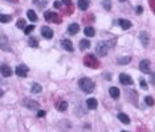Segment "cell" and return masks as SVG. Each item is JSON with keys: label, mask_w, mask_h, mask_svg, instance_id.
I'll use <instances>...</instances> for the list:
<instances>
[{"label": "cell", "mask_w": 155, "mask_h": 132, "mask_svg": "<svg viewBox=\"0 0 155 132\" xmlns=\"http://www.w3.org/2000/svg\"><path fill=\"white\" fill-rule=\"evenodd\" d=\"M0 49H1L3 52L11 50V45H9V41L5 36H1V37H0Z\"/></svg>", "instance_id": "cell-6"}, {"label": "cell", "mask_w": 155, "mask_h": 132, "mask_svg": "<svg viewBox=\"0 0 155 132\" xmlns=\"http://www.w3.org/2000/svg\"><path fill=\"white\" fill-rule=\"evenodd\" d=\"M118 23H119L121 28H122V29H125V30L130 29V28H131V25H133V24H131V21H129V20H125V19H121V20L118 21Z\"/></svg>", "instance_id": "cell-15"}, {"label": "cell", "mask_w": 155, "mask_h": 132, "mask_svg": "<svg viewBox=\"0 0 155 132\" xmlns=\"http://www.w3.org/2000/svg\"><path fill=\"white\" fill-rule=\"evenodd\" d=\"M117 44V38L109 40V41H100L95 46V52L100 57H105L107 53H109V49H111L114 45Z\"/></svg>", "instance_id": "cell-1"}, {"label": "cell", "mask_w": 155, "mask_h": 132, "mask_svg": "<svg viewBox=\"0 0 155 132\" xmlns=\"http://www.w3.org/2000/svg\"><path fill=\"white\" fill-rule=\"evenodd\" d=\"M89 46H90V41L89 40H81L80 41V49L81 50H86Z\"/></svg>", "instance_id": "cell-22"}, {"label": "cell", "mask_w": 155, "mask_h": 132, "mask_svg": "<svg viewBox=\"0 0 155 132\" xmlns=\"http://www.w3.org/2000/svg\"><path fill=\"white\" fill-rule=\"evenodd\" d=\"M68 32L70 33V35H76V33L80 32V25L77 23H73L70 24L69 27H68Z\"/></svg>", "instance_id": "cell-14"}, {"label": "cell", "mask_w": 155, "mask_h": 132, "mask_svg": "<svg viewBox=\"0 0 155 132\" xmlns=\"http://www.w3.org/2000/svg\"><path fill=\"white\" fill-rule=\"evenodd\" d=\"M139 69H141L142 73H145V74H147V73H150V61L148 60H142L141 63H139Z\"/></svg>", "instance_id": "cell-7"}, {"label": "cell", "mask_w": 155, "mask_h": 132, "mask_svg": "<svg viewBox=\"0 0 155 132\" xmlns=\"http://www.w3.org/2000/svg\"><path fill=\"white\" fill-rule=\"evenodd\" d=\"M119 81L122 85H133L134 83V81H133V78L130 77L129 74H125V73H122V74L119 75Z\"/></svg>", "instance_id": "cell-8"}, {"label": "cell", "mask_w": 155, "mask_h": 132, "mask_svg": "<svg viewBox=\"0 0 155 132\" xmlns=\"http://www.w3.org/2000/svg\"><path fill=\"white\" fill-rule=\"evenodd\" d=\"M119 1H125V0H119Z\"/></svg>", "instance_id": "cell-39"}, {"label": "cell", "mask_w": 155, "mask_h": 132, "mask_svg": "<svg viewBox=\"0 0 155 132\" xmlns=\"http://www.w3.org/2000/svg\"><path fill=\"white\" fill-rule=\"evenodd\" d=\"M118 119L123 123V124H130V118H129L127 115H126V114L119 112V114H118Z\"/></svg>", "instance_id": "cell-21"}, {"label": "cell", "mask_w": 155, "mask_h": 132, "mask_svg": "<svg viewBox=\"0 0 155 132\" xmlns=\"http://www.w3.org/2000/svg\"><path fill=\"white\" fill-rule=\"evenodd\" d=\"M12 20V16L9 15H4V13H0V23H9Z\"/></svg>", "instance_id": "cell-27"}, {"label": "cell", "mask_w": 155, "mask_h": 132, "mask_svg": "<svg viewBox=\"0 0 155 132\" xmlns=\"http://www.w3.org/2000/svg\"><path fill=\"white\" fill-rule=\"evenodd\" d=\"M44 17H45L46 21H54V23H60L61 21V17L58 16L57 13L52 12V11H46L44 13Z\"/></svg>", "instance_id": "cell-4"}, {"label": "cell", "mask_w": 155, "mask_h": 132, "mask_svg": "<svg viewBox=\"0 0 155 132\" xmlns=\"http://www.w3.org/2000/svg\"><path fill=\"white\" fill-rule=\"evenodd\" d=\"M83 65L88 67H92V69H95V67L100 65V62L94 57V54H88V56L83 58Z\"/></svg>", "instance_id": "cell-3"}, {"label": "cell", "mask_w": 155, "mask_h": 132, "mask_svg": "<svg viewBox=\"0 0 155 132\" xmlns=\"http://www.w3.org/2000/svg\"><path fill=\"white\" fill-rule=\"evenodd\" d=\"M57 108H58V111H66V108H68L66 100H60L57 104Z\"/></svg>", "instance_id": "cell-24"}, {"label": "cell", "mask_w": 155, "mask_h": 132, "mask_svg": "<svg viewBox=\"0 0 155 132\" xmlns=\"http://www.w3.org/2000/svg\"><path fill=\"white\" fill-rule=\"evenodd\" d=\"M102 5H104V8L106 11L111 10V1H110V0H104V1H102Z\"/></svg>", "instance_id": "cell-29"}, {"label": "cell", "mask_w": 155, "mask_h": 132, "mask_svg": "<svg viewBox=\"0 0 155 132\" xmlns=\"http://www.w3.org/2000/svg\"><path fill=\"white\" fill-rule=\"evenodd\" d=\"M138 13H142V7H138Z\"/></svg>", "instance_id": "cell-38"}, {"label": "cell", "mask_w": 155, "mask_h": 132, "mask_svg": "<svg viewBox=\"0 0 155 132\" xmlns=\"http://www.w3.org/2000/svg\"><path fill=\"white\" fill-rule=\"evenodd\" d=\"M130 61H131V57H119L118 58V61H117V62L119 63V65H126V63H129Z\"/></svg>", "instance_id": "cell-26"}, {"label": "cell", "mask_w": 155, "mask_h": 132, "mask_svg": "<svg viewBox=\"0 0 155 132\" xmlns=\"http://www.w3.org/2000/svg\"><path fill=\"white\" fill-rule=\"evenodd\" d=\"M109 94H110V97H111V98L117 99V98L119 97V88H118V87H116V86H114V87H110V88H109Z\"/></svg>", "instance_id": "cell-18"}, {"label": "cell", "mask_w": 155, "mask_h": 132, "mask_svg": "<svg viewBox=\"0 0 155 132\" xmlns=\"http://www.w3.org/2000/svg\"><path fill=\"white\" fill-rule=\"evenodd\" d=\"M27 16H28V19H29L31 21H33V23H35V21H37V16H36V12H35V11L29 10V11L27 12Z\"/></svg>", "instance_id": "cell-25"}, {"label": "cell", "mask_w": 155, "mask_h": 132, "mask_svg": "<svg viewBox=\"0 0 155 132\" xmlns=\"http://www.w3.org/2000/svg\"><path fill=\"white\" fill-rule=\"evenodd\" d=\"M139 40H141L142 45L146 48L148 45V35H147V32H141V35H139Z\"/></svg>", "instance_id": "cell-16"}, {"label": "cell", "mask_w": 155, "mask_h": 132, "mask_svg": "<svg viewBox=\"0 0 155 132\" xmlns=\"http://www.w3.org/2000/svg\"><path fill=\"white\" fill-rule=\"evenodd\" d=\"M4 95V91H3V88H0V97H3Z\"/></svg>", "instance_id": "cell-37"}, {"label": "cell", "mask_w": 155, "mask_h": 132, "mask_svg": "<svg viewBox=\"0 0 155 132\" xmlns=\"http://www.w3.org/2000/svg\"><path fill=\"white\" fill-rule=\"evenodd\" d=\"M141 86H142V87H143V88H146V87H147V83L143 81V79H141Z\"/></svg>", "instance_id": "cell-36"}, {"label": "cell", "mask_w": 155, "mask_h": 132, "mask_svg": "<svg viewBox=\"0 0 155 132\" xmlns=\"http://www.w3.org/2000/svg\"><path fill=\"white\" fill-rule=\"evenodd\" d=\"M61 46H63L66 52H73V50H74L72 41H70V40H68V38H65V40H63V41H61Z\"/></svg>", "instance_id": "cell-9"}, {"label": "cell", "mask_w": 155, "mask_h": 132, "mask_svg": "<svg viewBox=\"0 0 155 132\" xmlns=\"http://www.w3.org/2000/svg\"><path fill=\"white\" fill-rule=\"evenodd\" d=\"M145 103L147 106H154V98L153 97H146L145 98Z\"/></svg>", "instance_id": "cell-31"}, {"label": "cell", "mask_w": 155, "mask_h": 132, "mask_svg": "<svg viewBox=\"0 0 155 132\" xmlns=\"http://www.w3.org/2000/svg\"><path fill=\"white\" fill-rule=\"evenodd\" d=\"M15 73H16L17 77L25 78V77L28 75V73H29V69H28V66H25V65H19L16 67V70H15Z\"/></svg>", "instance_id": "cell-5"}, {"label": "cell", "mask_w": 155, "mask_h": 132, "mask_svg": "<svg viewBox=\"0 0 155 132\" xmlns=\"http://www.w3.org/2000/svg\"><path fill=\"white\" fill-rule=\"evenodd\" d=\"M78 86L83 93L86 94H92L94 91V82L89 78H81L78 81Z\"/></svg>", "instance_id": "cell-2"}, {"label": "cell", "mask_w": 155, "mask_h": 132, "mask_svg": "<svg viewBox=\"0 0 155 132\" xmlns=\"http://www.w3.org/2000/svg\"><path fill=\"white\" fill-rule=\"evenodd\" d=\"M16 27L19 29H24V27H25V21H24L23 19H20L17 21V24H16Z\"/></svg>", "instance_id": "cell-32"}, {"label": "cell", "mask_w": 155, "mask_h": 132, "mask_svg": "<svg viewBox=\"0 0 155 132\" xmlns=\"http://www.w3.org/2000/svg\"><path fill=\"white\" fill-rule=\"evenodd\" d=\"M41 35H42V37L49 40V38L53 37V30L49 28V27H42L41 28Z\"/></svg>", "instance_id": "cell-11"}, {"label": "cell", "mask_w": 155, "mask_h": 132, "mask_svg": "<svg viewBox=\"0 0 155 132\" xmlns=\"http://www.w3.org/2000/svg\"><path fill=\"white\" fill-rule=\"evenodd\" d=\"M41 90H42V87H41V85H39V83H33L32 87H31V91H32L33 94L41 93Z\"/></svg>", "instance_id": "cell-23"}, {"label": "cell", "mask_w": 155, "mask_h": 132, "mask_svg": "<svg viewBox=\"0 0 155 132\" xmlns=\"http://www.w3.org/2000/svg\"><path fill=\"white\" fill-rule=\"evenodd\" d=\"M78 8L81 11H86L89 8V0H78Z\"/></svg>", "instance_id": "cell-19"}, {"label": "cell", "mask_w": 155, "mask_h": 132, "mask_svg": "<svg viewBox=\"0 0 155 132\" xmlns=\"http://www.w3.org/2000/svg\"><path fill=\"white\" fill-rule=\"evenodd\" d=\"M37 116H39V118H42V116H45V111H42V110H39V112H37Z\"/></svg>", "instance_id": "cell-34"}, {"label": "cell", "mask_w": 155, "mask_h": 132, "mask_svg": "<svg viewBox=\"0 0 155 132\" xmlns=\"http://www.w3.org/2000/svg\"><path fill=\"white\" fill-rule=\"evenodd\" d=\"M83 33H85L86 37H94L95 30H94V28H93V27H86V28L83 29Z\"/></svg>", "instance_id": "cell-20"}, {"label": "cell", "mask_w": 155, "mask_h": 132, "mask_svg": "<svg viewBox=\"0 0 155 132\" xmlns=\"http://www.w3.org/2000/svg\"><path fill=\"white\" fill-rule=\"evenodd\" d=\"M54 8L60 10V8H61V1H54Z\"/></svg>", "instance_id": "cell-35"}, {"label": "cell", "mask_w": 155, "mask_h": 132, "mask_svg": "<svg viewBox=\"0 0 155 132\" xmlns=\"http://www.w3.org/2000/svg\"><path fill=\"white\" fill-rule=\"evenodd\" d=\"M33 30H35V25H25L24 27V33H25V35H31Z\"/></svg>", "instance_id": "cell-28"}, {"label": "cell", "mask_w": 155, "mask_h": 132, "mask_svg": "<svg viewBox=\"0 0 155 132\" xmlns=\"http://www.w3.org/2000/svg\"><path fill=\"white\" fill-rule=\"evenodd\" d=\"M29 45L32 48H37V46H39V42H37V40L35 37H31L29 38Z\"/></svg>", "instance_id": "cell-30"}, {"label": "cell", "mask_w": 155, "mask_h": 132, "mask_svg": "<svg viewBox=\"0 0 155 132\" xmlns=\"http://www.w3.org/2000/svg\"><path fill=\"white\" fill-rule=\"evenodd\" d=\"M86 106H88V108H89V110H94V108H97V106H98L97 99H95V98H89V99L86 100Z\"/></svg>", "instance_id": "cell-13"}, {"label": "cell", "mask_w": 155, "mask_h": 132, "mask_svg": "<svg viewBox=\"0 0 155 132\" xmlns=\"http://www.w3.org/2000/svg\"><path fill=\"white\" fill-rule=\"evenodd\" d=\"M23 104L25 107H28V108H39V103L35 102L33 99H28V98H25L23 100Z\"/></svg>", "instance_id": "cell-10"}, {"label": "cell", "mask_w": 155, "mask_h": 132, "mask_svg": "<svg viewBox=\"0 0 155 132\" xmlns=\"http://www.w3.org/2000/svg\"><path fill=\"white\" fill-rule=\"evenodd\" d=\"M0 73H1L3 77H11L12 75L11 67L7 66V65H1V66H0Z\"/></svg>", "instance_id": "cell-12"}, {"label": "cell", "mask_w": 155, "mask_h": 132, "mask_svg": "<svg viewBox=\"0 0 155 132\" xmlns=\"http://www.w3.org/2000/svg\"><path fill=\"white\" fill-rule=\"evenodd\" d=\"M63 4H66L68 8L72 7V1H70V0H63Z\"/></svg>", "instance_id": "cell-33"}, {"label": "cell", "mask_w": 155, "mask_h": 132, "mask_svg": "<svg viewBox=\"0 0 155 132\" xmlns=\"http://www.w3.org/2000/svg\"><path fill=\"white\" fill-rule=\"evenodd\" d=\"M126 97L130 98V100H131L133 103H135V100L138 99V94H137V91H134V90H129L127 93H126Z\"/></svg>", "instance_id": "cell-17"}]
</instances>
